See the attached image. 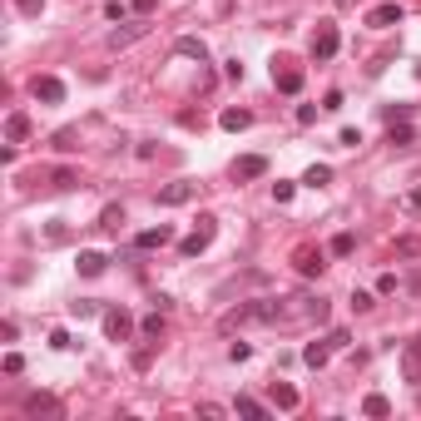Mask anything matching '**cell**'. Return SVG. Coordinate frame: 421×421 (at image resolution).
<instances>
[{"mask_svg": "<svg viewBox=\"0 0 421 421\" xmlns=\"http://www.w3.org/2000/svg\"><path fill=\"white\" fill-rule=\"evenodd\" d=\"M293 268H298L303 278H317V273L327 268V263H322V248H308V243H303V248L293 253Z\"/></svg>", "mask_w": 421, "mask_h": 421, "instance_id": "cell-9", "label": "cell"}, {"mask_svg": "<svg viewBox=\"0 0 421 421\" xmlns=\"http://www.w3.org/2000/svg\"><path fill=\"white\" fill-rule=\"evenodd\" d=\"M392 144H412V124H402V129L392 124Z\"/></svg>", "mask_w": 421, "mask_h": 421, "instance_id": "cell-33", "label": "cell"}, {"mask_svg": "<svg viewBox=\"0 0 421 421\" xmlns=\"http://www.w3.org/2000/svg\"><path fill=\"white\" fill-rule=\"evenodd\" d=\"M189 199H194V184H164V189H159V204H164V209H179V204H189Z\"/></svg>", "mask_w": 421, "mask_h": 421, "instance_id": "cell-15", "label": "cell"}, {"mask_svg": "<svg viewBox=\"0 0 421 421\" xmlns=\"http://www.w3.org/2000/svg\"><path fill=\"white\" fill-rule=\"evenodd\" d=\"M407 209H412V213H421V189H412V194H407Z\"/></svg>", "mask_w": 421, "mask_h": 421, "instance_id": "cell-37", "label": "cell"}, {"mask_svg": "<svg viewBox=\"0 0 421 421\" xmlns=\"http://www.w3.org/2000/svg\"><path fill=\"white\" fill-rule=\"evenodd\" d=\"M273 412H298V387L293 382H273Z\"/></svg>", "mask_w": 421, "mask_h": 421, "instance_id": "cell-13", "label": "cell"}, {"mask_svg": "<svg viewBox=\"0 0 421 421\" xmlns=\"http://www.w3.org/2000/svg\"><path fill=\"white\" fill-rule=\"evenodd\" d=\"M15 5H20V15H40L45 10V0H15Z\"/></svg>", "mask_w": 421, "mask_h": 421, "instance_id": "cell-36", "label": "cell"}, {"mask_svg": "<svg viewBox=\"0 0 421 421\" xmlns=\"http://www.w3.org/2000/svg\"><path fill=\"white\" fill-rule=\"evenodd\" d=\"M5 372H10V377H15V372H25V357H20V352H10V357H5Z\"/></svg>", "mask_w": 421, "mask_h": 421, "instance_id": "cell-35", "label": "cell"}, {"mask_svg": "<svg viewBox=\"0 0 421 421\" xmlns=\"http://www.w3.org/2000/svg\"><path fill=\"white\" fill-rule=\"evenodd\" d=\"M75 184H80L75 169H55V174H50V189H75Z\"/></svg>", "mask_w": 421, "mask_h": 421, "instance_id": "cell-27", "label": "cell"}, {"mask_svg": "<svg viewBox=\"0 0 421 421\" xmlns=\"http://www.w3.org/2000/svg\"><path fill=\"white\" fill-rule=\"evenodd\" d=\"M417 407H421V397H417Z\"/></svg>", "mask_w": 421, "mask_h": 421, "instance_id": "cell-39", "label": "cell"}, {"mask_svg": "<svg viewBox=\"0 0 421 421\" xmlns=\"http://www.w3.org/2000/svg\"><path fill=\"white\" fill-rule=\"evenodd\" d=\"M218 124H223L228 134H238V129H248V124H253V114H248V109H223V114H218Z\"/></svg>", "mask_w": 421, "mask_h": 421, "instance_id": "cell-18", "label": "cell"}, {"mask_svg": "<svg viewBox=\"0 0 421 421\" xmlns=\"http://www.w3.org/2000/svg\"><path fill=\"white\" fill-rule=\"evenodd\" d=\"M134 243H139L144 253H149V248H164V243H174V228H169V223H159V228H144Z\"/></svg>", "mask_w": 421, "mask_h": 421, "instance_id": "cell-16", "label": "cell"}, {"mask_svg": "<svg viewBox=\"0 0 421 421\" xmlns=\"http://www.w3.org/2000/svg\"><path fill=\"white\" fill-rule=\"evenodd\" d=\"M105 337L109 342H129V337H134V317L124 313V308H109L105 313Z\"/></svg>", "mask_w": 421, "mask_h": 421, "instance_id": "cell-6", "label": "cell"}, {"mask_svg": "<svg viewBox=\"0 0 421 421\" xmlns=\"http://www.w3.org/2000/svg\"><path fill=\"white\" fill-rule=\"evenodd\" d=\"M119 223H124V209H119V204H109V209L100 213V228H105V233H119Z\"/></svg>", "mask_w": 421, "mask_h": 421, "instance_id": "cell-22", "label": "cell"}, {"mask_svg": "<svg viewBox=\"0 0 421 421\" xmlns=\"http://www.w3.org/2000/svg\"><path fill=\"white\" fill-rule=\"evenodd\" d=\"M228 357H233V362H248V357H253V347H248V342H233V347H228Z\"/></svg>", "mask_w": 421, "mask_h": 421, "instance_id": "cell-32", "label": "cell"}, {"mask_svg": "<svg viewBox=\"0 0 421 421\" xmlns=\"http://www.w3.org/2000/svg\"><path fill=\"white\" fill-rule=\"evenodd\" d=\"M70 313H75V317H95V313H100V308H95L90 298H80V303H70Z\"/></svg>", "mask_w": 421, "mask_h": 421, "instance_id": "cell-31", "label": "cell"}, {"mask_svg": "<svg viewBox=\"0 0 421 421\" xmlns=\"http://www.w3.org/2000/svg\"><path fill=\"white\" fill-rule=\"evenodd\" d=\"M362 412H367V417H392V402H387V397H382V392H372V397H367V402H362Z\"/></svg>", "mask_w": 421, "mask_h": 421, "instance_id": "cell-21", "label": "cell"}, {"mask_svg": "<svg viewBox=\"0 0 421 421\" xmlns=\"http://www.w3.org/2000/svg\"><path fill=\"white\" fill-rule=\"evenodd\" d=\"M337 144H342V149H357V144H362V134H357V129H342V139H337Z\"/></svg>", "mask_w": 421, "mask_h": 421, "instance_id": "cell-34", "label": "cell"}, {"mask_svg": "<svg viewBox=\"0 0 421 421\" xmlns=\"http://www.w3.org/2000/svg\"><path fill=\"white\" fill-rule=\"evenodd\" d=\"M293 189H298V184H288V179H278V184H273V199H278V204H288V199H293Z\"/></svg>", "mask_w": 421, "mask_h": 421, "instance_id": "cell-29", "label": "cell"}, {"mask_svg": "<svg viewBox=\"0 0 421 421\" xmlns=\"http://www.w3.org/2000/svg\"><path fill=\"white\" fill-rule=\"evenodd\" d=\"M327 179H332V169H327V164H313V169L303 174V184H308V189H322Z\"/></svg>", "mask_w": 421, "mask_h": 421, "instance_id": "cell-23", "label": "cell"}, {"mask_svg": "<svg viewBox=\"0 0 421 421\" xmlns=\"http://www.w3.org/2000/svg\"><path fill=\"white\" fill-rule=\"evenodd\" d=\"M327 357H332V342H327V337H322V342H308V347H303V362H308V367H322Z\"/></svg>", "mask_w": 421, "mask_h": 421, "instance_id": "cell-20", "label": "cell"}, {"mask_svg": "<svg viewBox=\"0 0 421 421\" xmlns=\"http://www.w3.org/2000/svg\"><path fill=\"white\" fill-rule=\"evenodd\" d=\"M421 253V238H402L397 248H392V258H417Z\"/></svg>", "mask_w": 421, "mask_h": 421, "instance_id": "cell-28", "label": "cell"}, {"mask_svg": "<svg viewBox=\"0 0 421 421\" xmlns=\"http://www.w3.org/2000/svg\"><path fill=\"white\" fill-rule=\"evenodd\" d=\"M35 100H45V105H60V100H65V85H60L55 75H35Z\"/></svg>", "mask_w": 421, "mask_h": 421, "instance_id": "cell-12", "label": "cell"}, {"mask_svg": "<svg viewBox=\"0 0 421 421\" xmlns=\"http://www.w3.org/2000/svg\"><path fill=\"white\" fill-rule=\"evenodd\" d=\"M139 327H144V337H164V308H159V313H149Z\"/></svg>", "mask_w": 421, "mask_h": 421, "instance_id": "cell-25", "label": "cell"}, {"mask_svg": "<svg viewBox=\"0 0 421 421\" xmlns=\"http://www.w3.org/2000/svg\"><path fill=\"white\" fill-rule=\"evenodd\" d=\"M263 174H268V159H263V154H243V159L233 164V179H238V184H248V179H263Z\"/></svg>", "mask_w": 421, "mask_h": 421, "instance_id": "cell-10", "label": "cell"}, {"mask_svg": "<svg viewBox=\"0 0 421 421\" xmlns=\"http://www.w3.org/2000/svg\"><path fill=\"white\" fill-rule=\"evenodd\" d=\"M233 327H278V298H258V303H243L223 317V332Z\"/></svg>", "mask_w": 421, "mask_h": 421, "instance_id": "cell-2", "label": "cell"}, {"mask_svg": "<svg viewBox=\"0 0 421 421\" xmlns=\"http://www.w3.org/2000/svg\"><path fill=\"white\" fill-rule=\"evenodd\" d=\"M105 263H109L105 253H95V248H85L75 268H80V278H100V273H105Z\"/></svg>", "mask_w": 421, "mask_h": 421, "instance_id": "cell-17", "label": "cell"}, {"mask_svg": "<svg viewBox=\"0 0 421 421\" xmlns=\"http://www.w3.org/2000/svg\"><path fill=\"white\" fill-rule=\"evenodd\" d=\"M179 55H194L199 65L209 60V50H204V40H179Z\"/></svg>", "mask_w": 421, "mask_h": 421, "instance_id": "cell-26", "label": "cell"}, {"mask_svg": "<svg viewBox=\"0 0 421 421\" xmlns=\"http://www.w3.org/2000/svg\"><path fill=\"white\" fill-rule=\"evenodd\" d=\"M129 5H134V10H139V15H149V10H154V5H159V0H129Z\"/></svg>", "mask_w": 421, "mask_h": 421, "instance_id": "cell-38", "label": "cell"}, {"mask_svg": "<svg viewBox=\"0 0 421 421\" xmlns=\"http://www.w3.org/2000/svg\"><path fill=\"white\" fill-rule=\"evenodd\" d=\"M273 85H278L283 95H298V90H303V70L288 65V60H278V65H273Z\"/></svg>", "mask_w": 421, "mask_h": 421, "instance_id": "cell-8", "label": "cell"}, {"mask_svg": "<svg viewBox=\"0 0 421 421\" xmlns=\"http://www.w3.org/2000/svg\"><path fill=\"white\" fill-rule=\"evenodd\" d=\"M213 233H218V218H209V213H204V218H199V228H194L184 243H179V253H184V258H199V253L213 243Z\"/></svg>", "mask_w": 421, "mask_h": 421, "instance_id": "cell-3", "label": "cell"}, {"mask_svg": "<svg viewBox=\"0 0 421 421\" xmlns=\"http://www.w3.org/2000/svg\"><path fill=\"white\" fill-rule=\"evenodd\" d=\"M332 253L347 258V253H352V233H337V238H332Z\"/></svg>", "mask_w": 421, "mask_h": 421, "instance_id": "cell-30", "label": "cell"}, {"mask_svg": "<svg viewBox=\"0 0 421 421\" xmlns=\"http://www.w3.org/2000/svg\"><path fill=\"white\" fill-rule=\"evenodd\" d=\"M313 322H327V298L317 293L278 298V327H313Z\"/></svg>", "mask_w": 421, "mask_h": 421, "instance_id": "cell-1", "label": "cell"}, {"mask_svg": "<svg viewBox=\"0 0 421 421\" xmlns=\"http://www.w3.org/2000/svg\"><path fill=\"white\" fill-rule=\"evenodd\" d=\"M25 134H30V119H25V114H20V109H15V114H10V119H5V144H20V139H25Z\"/></svg>", "mask_w": 421, "mask_h": 421, "instance_id": "cell-19", "label": "cell"}, {"mask_svg": "<svg viewBox=\"0 0 421 421\" xmlns=\"http://www.w3.org/2000/svg\"><path fill=\"white\" fill-rule=\"evenodd\" d=\"M25 417H65V407L55 397H45V392H30L25 397Z\"/></svg>", "mask_w": 421, "mask_h": 421, "instance_id": "cell-11", "label": "cell"}, {"mask_svg": "<svg viewBox=\"0 0 421 421\" xmlns=\"http://www.w3.org/2000/svg\"><path fill=\"white\" fill-rule=\"evenodd\" d=\"M402 20H407V5H402V0H382V5L367 10V25H372V30H392V25H402Z\"/></svg>", "mask_w": 421, "mask_h": 421, "instance_id": "cell-4", "label": "cell"}, {"mask_svg": "<svg viewBox=\"0 0 421 421\" xmlns=\"http://www.w3.org/2000/svg\"><path fill=\"white\" fill-rule=\"evenodd\" d=\"M149 35V15H139V20H129L124 30H114L109 35V50H124V45H134V40H144Z\"/></svg>", "mask_w": 421, "mask_h": 421, "instance_id": "cell-7", "label": "cell"}, {"mask_svg": "<svg viewBox=\"0 0 421 421\" xmlns=\"http://www.w3.org/2000/svg\"><path fill=\"white\" fill-rule=\"evenodd\" d=\"M238 417H268V407L263 402H253V397H238V407H233Z\"/></svg>", "mask_w": 421, "mask_h": 421, "instance_id": "cell-24", "label": "cell"}, {"mask_svg": "<svg viewBox=\"0 0 421 421\" xmlns=\"http://www.w3.org/2000/svg\"><path fill=\"white\" fill-rule=\"evenodd\" d=\"M337 45H342L337 25H332V20H322V25L313 30V60H332V55H337Z\"/></svg>", "mask_w": 421, "mask_h": 421, "instance_id": "cell-5", "label": "cell"}, {"mask_svg": "<svg viewBox=\"0 0 421 421\" xmlns=\"http://www.w3.org/2000/svg\"><path fill=\"white\" fill-rule=\"evenodd\" d=\"M402 377H407V382H421V337L402 347Z\"/></svg>", "mask_w": 421, "mask_h": 421, "instance_id": "cell-14", "label": "cell"}]
</instances>
